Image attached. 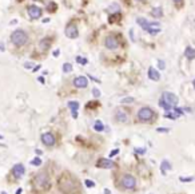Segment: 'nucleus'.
Segmentation results:
<instances>
[{
	"label": "nucleus",
	"instance_id": "nucleus-30",
	"mask_svg": "<svg viewBox=\"0 0 195 194\" xmlns=\"http://www.w3.org/2000/svg\"><path fill=\"white\" fill-rule=\"evenodd\" d=\"M84 185L87 186V188H94V186H95V182L91 181V179H86V181H84Z\"/></svg>",
	"mask_w": 195,
	"mask_h": 194
},
{
	"label": "nucleus",
	"instance_id": "nucleus-17",
	"mask_svg": "<svg viewBox=\"0 0 195 194\" xmlns=\"http://www.w3.org/2000/svg\"><path fill=\"white\" fill-rule=\"evenodd\" d=\"M148 78L151 80H154V82H158V80L161 79V75H159V72L155 70L154 67H150L148 68Z\"/></svg>",
	"mask_w": 195,
	"mask_h": 194
},
{
	"label": "nucleus",
	"instance_id": "nucleus-3",
	"mask_svg": "<svg viewBox=\"0 0 195 194\" xmlns=\"http://www.w3.org/2000/svg\"><path fill=\"white\" fill-rule=\"evenodd\" d=\"M11 41L15 46H18V47H22V46H24L28 41V35L23 30H16V31L12 32V35H11Z\"/></svg>",
	"mask_w": 195,
	"mask_h": 194
},
{
	"label": "nucleus",
	"instance_id": "nucleus-15",
	"mask_svg": "<svg viewBox=\"0 0 195 194\" xmlns=\"http://www.w3.org/2000/svg\"><path fill=\"white\" fill-rule=\"evenodd\" d=\"M115 118H116L118 122H122V123H126V122L128 121V115L123 111V110H118V111L115 112Z\"/></svg>",
	"mask_w": 195,
	"mask_h": 194
},
{
	"label": "nucleus",
	"instance_id": "nucleus-10",
	"mask_svg": "<svg viewBox=\"0 0 195 194\" xmlns=\"http://www.w3.org/2000/svg\"><path fill=\"white\" fill-rule=\"evenodd\" d=\"M41 142H43L46 146L51 147V146H54L55 145L56 139H55V137H54V134L52 133H44L43 135H41Z\"/></svg>",
	"mask_w": 195,
	"mask_h": 194
},
{
	"label": "nucleus",
	"instance_id": "nucleus-40",
	"mask_svg": "<svg viewBox=\"0 0 195 194\" xmlns=\"http://www.w3.org/2000/svg\"><path fill=\"white\" fill-rule=\"evenodd\" d=\"M6 50V47H4V44L3 43H0V51H4Z\"/></svg>",
	"mask_w": 195,
	"mask_h": 194
},
{
	"label": "nucleus",
	"instance_id": "nucleus-38",
	"mask_svg": "<svg viewBox=\"0 0 195 194\" xmlns=\"http://www.w3.org/2000/svg\"><path fill=\"white\" fill-rule=\"evenodd\" d=\"M159 68H162V70H164V68H166V67H164V62L159 60Z\"/></svg>",
	"mask_w": 195,
	"mask_h": 194
},
{
	"label": "nucleus",
	"instance_id": "nucleus-2",
	"mask_svg": "<svg viewBox=\"0 0 195 194\" xmlns=\"http://www.w3.org/2000/svg\"><path fill=\"white\" fill-rule=\"evenodd\" d=\"M178 102H179V99H178V96L175 94H173V92H163L161 101H159V106L162 108H164L166 111H170V110H173L178 105Z\"/></svg>",
	"mask_w": 195,
	"mask_h": 194
},
{
	"label": "nucleus",
	"instance_id": "nucleus-42",
	"mask_svg": "<svg viewBox=\"0 0 195 194\" xmlns=\"http://www.w3.org/2000/svg\"><path fill=\"white\" fill-rule=\"evenodd\" d=\"M59 55V50H56V51H54V56H58Z\"/></svg>",
	"mask_w": 195,
	"mask_h": 194
},
{
	"label": "nucleus",
	"instance_id": "nucleus-19",
	"mask_svg": "<svg viewBox=\"0 0 195 194\" xmlns=\"http://www.w3.org/2000/svg\"><path fill=\"white\" fill-rule=\"evenodd\" d=\"M184 56L189 59V60H192V59H195V48L192 47H186L184 50Z\"/></svg>",
	"mask_w": 195,
	"mask_h": 194
},
{
	"label": "nucleus",
	"instance_id": "nucleus-48",
	"mask_svg": "<svg viewBox=\"0 0 195 194\" xmlns=\"http://www.w3.org/2000/svg\"><path fill=\"white\" fill-rule=\"evenodd\" d=\"M1 194H7V193H4V191H1Z\"/></svg>",
	"mask_w": 195,
	"mask_h": 194
},
{
	"label": "nucleus",
	"instance_id": "nucleus-13",
	"mask_svg": "<svg viewBox=\"0 0 195 194\" xmlns=\"http://www.w3.org/2000/svg\"><path fill=\"white\" fill-rule=\"evenodd\" d=\"M74 86L76 89H86L88 86V79L86 77H78L74 79Z\"/></svg>",
	"mask_w": 195,
	"mask_h": 194
},
{
	"label": "nucleus",
	"instance_id": "nucleus-7",
	"mask_svg": "<svg viewBox=\"0 0 195 194\" xmlns=\"http://www.w3.org/2000/svg\"><path fill=\"white\" fill-rule=\"evenodd\" d=\"M122 186L124 189H134L135 188V185H136V179L132 177V175L130 174H126V175H123L122 177Z\"/></svg>",
	"mask_w": 195,
	"mask_h": 194
},
{
	"label": "nucleus",
	"instance_id": "nucleus-33",
	"mask_svg": "<svg viewBox=\"0 0 195 194\" xmlns=\"http://www.w3.org/2000/svg\"><path fill=\"white\" fill-rule=\"evenodd\" d=\"M92 94H94L95 98H99V96H100V91H99L98 89H94V90H92Z\"/></svg>",
	"mask_w": 195,
	"mask_h": 194
},
{
	"label": "nucleus",
	"instance_id": "nucleus-46",
	"mask_svg": "<svg viewBox=\"0 0 195 194\" xmlns=\"http://www.w3.org/2000/svg\"><path fill=\"white\" fill-rule=\"evenodd\" d=\"M192 86H194V89H195V79H194V82H192Z\"/></svg>",
	"mask_w": 195,
	"mask_h": 194
},
{
	"label": "nucleus",
	"instance_id": "nucleus-36",
	"mask_svg": "<svg viewBox=\"0 0 195 194\" xmlns=\"http://www.w3.org/2000/svg\"><path fill=\"white\" fill-rule=\"evenodd\" d=\"M144 151H146L144 149H135V153L138 154H144Z\"/></svg>",
	"mask_w": 195,
	"mask_h": 194
},
{
	"label": "nucleus",
	"instance_id": "nucleus-31",
	"mask_svg": "<svg viewBox=\"0 0 195 194\" xmlns=\"http://www.w3.org/2000/svg\"><path fill=\"white\" fill-rule=\"evenodd\" d=\"M76 62L78 63H82V64H87V59H83V58H80V56H76Z\"/></svg>",
	"mask_w": 195,
	"mask_h": 194
},
{
	"label": "nucleus",
	"instance_id": "nucleus-5",
	"mask_svg": "<svg viewBox=\"0 0 195 194\" xmlns=\"http://www.w3.org/2000/svg\"><path fill=\"white\" fill-rule=\"evenodd\" d=\"M154 118V111L150 107H142L138 111V119L140 122H150Z\"/></svg>",
	"mask_w": 195,
	"mask_h": 194
},
{
	"label": "nucleus",
	"instance_id": "nucleus-12",
	"mask_svg": "<svg viewBox=\"0 0 195 194\" xmlns=\"http://www.w3.org/2000/svg\"><path fill=\"white\" fill-rule=\"evenodd\" d=\"M24 172H25V169L22 163H16L12 167V174L15 178H22L23 175H24Z\"/></svg>",
	"mask_w": 195,
	"mask_h": 194
},
{
	"label": "nucleus",
	"instance_id": "nucleus-41",
	"mask_svg": "<svg viewBox=\"0 0 195 194\" xmlns=\"http://www.w3.org/2000/svg\"><path fill=\"white\" fill-rule=\"evenodd\" d=\"M104 194H111V191L108 189H104Z\"/></svg>",
	"mask_w": 195,
	"mask_h": 194
},
{
	"label": "nucleus",
	"instance_id": "nucleus-44",
	"mask_svg": "<svg viewBox=\"0 0 195 194\" xmlns=\"http://www.w3.org/2000/svg\"><path fill=\"white\" fill-rule=\"evenodd\" d=\"M16 194H22V189H20V188L18 189V191H16Z\"/></svg>",
	"mask_w": 195,
	"mask_h": 194
},
{
	"label": "nucleus",
	"instance_id": "nucleus-39",
	"mask_svg": "<svg viewBox=\"0 0 195 194\" xmlns=\"http://www.w3.org/2000/svg\"><path fill=\"white\" fill-rule=\"evenodd\" d=\"M32 66H34L32 63H25L24 64V67H25V68H28V70H29V68H32Z\"/></svg>",
	"mask_w": 195,
	"mask_h": 194
},
{
	"label": "nucleus",
	"instance_id": "nucleus-29",
	"mask_svg": "<svg viewBox=\"0 0 195 194\" xmlns=\"http://www.w3.org/2000/svg\"><path fill=\"white\" fill-rule=\"evenodd\" d=\"M47 10L50 11V12H52V11H55L56 10V4L54 3V1H51L50 4H48V7H47Z\"/></svg>",
	"mask_w": 195,
	"mask_h": 194
},
{
	"label": "nucleus",
	"instance_id": "nucleus-20",
	"mask_svg": "<svg viewBox=\"0 0 195 194\" xmlns=\"http://www.w3.org/2000/svg\"><path fill=\"white\" fill-rule=\"evenodd\" d=\"M171 163L168 162V161H166L164 159L163 162H162V165H161V172H162V174H166V172H168V170H171Z\"/></svg>",
	"mask_w": 195,
	"mask_h": 194
},
{
	"label": "nucleus",
	"instance_id": "nucleus-9",
	"mask_svg": "<svg viewBox=\"0 0 195 194\" xmlns=\"http://www.w3.org/2000/svg\"><path fill=\"white\" fill-rule=\"evenodd\" d=\"M79 35L78 32V27H76V24H74V23H69L68 26L66 27V36L69 39H76Z\"/></svg>",
	"mask_w": 195,
	"mask_h": 194
},
{
	"label": "nucleus",
	"instance_id": "nucleus-24",
	"mask_svg": "<svg viewBox=\"0 0 195 194\" xmlns=\"http://www.w3.org/2000/svg\"><path fill=\"white\" fill-rule=\"evenodd\" d=\"M118 20H120V13L119 12H115L111 16H108V23H111V24H114V23L118 22Z\"/></svg>",
	"mask_w": 195,
	"mask_h": 194
},
{
	"label": "nucleus",
	"instance_id": "nucleus-18",
	"mask_svg": "<svg viewBox=\"0 0 195 194\" xmlns=\"http://www.w3.org/2000/svg\"><path fill=\"white\" fill-rule=\"evenodd\" d=\"M50 46H51V40L48 38L41 39L40 43H39V48H40L41 51H47L48 48H50Z\"/></svg>",
	"mask_w": 195,
	"mask_h": 194
},
{
	"label": "nucleus",
	"instance_id": "nucleus-34",
	"mask_svg": "<svg viewBox=\"0 0 195 194\" xmlns=\"http://www.w3.org/2000/svg\"><path fill=\"white\" fill-rule=\"evenodd\" d=\"M134 102V98H124L122 99V103H132Z\"/></svg>",
	"mask_w": 195,
	"mask_h": 194
},
{
	"label": "nucleus",
	"instance_id": "nucleus-8",
	"mask_svg": "<svg viewBox=\"0 0 195 194\" xmlns=\"http://www.w3.org/2000/svg\"><path fill=\"white\" fill-rule=\"evenodd\" d=\"M27 12H28V16L31 18V19H39L41 16V13H43V11H41L40 7L38 6H28V8H27Z\"/></svg>",
	"mask_w": 195,
	"mask_h": 194
},
{
	"label": "nucleus",
	"instance_id": "nucleus-37",
	"mask_svg": "<svg viewBox=\"0 0 195 194\" xmlns=\"http://www.w3.org/2000/svg\"><path fill=\"white\" fill-rule=\"evenodd\" d=\"M173 1L176 4V6H182V3H183V0H173Z\"/></svg>",
	"mask_w": 195,
	"mask_h": 194
},
{
	"label": "nucleus",
	"instance_id": "nucleus-45",
	"mask_svg": "<svg viewBox=\"0 0 195 194\" xmlns=\"http://www.w3.org/2000/svg\"><path fill=\"white\" fill-rule=\"evenodd\" d=\"M39 82H40V83H44V79L40 77V78H39Z\"/></svg>",
	"mask_w": 195,
	"mask_h": 194
},
{
	"label": "nucleus",
	"instance_id": "nucleus-4",
	"mask_svg": "<svg viewBox=\"0 0 195 194\" xmlns=\"http://www.w3.org/2000/svg\"><path fill=\"white\" fill-rule=\"evenodd\" d=\"M35 186L39 189H47L50 186V179L46 173H39L35 177Z\"/></svg>",
	"mask_w": 195,
	"mask_h": 194
},
{
	"label": "nucleus",
	"instance_id": "nucleus-1",
	"mask_svg": "<svg viewBox=\"0 0 195 194\" xmlns=\"http://www.w3.org/2000/svg\"><path fill=\"white\" fill-rule=\"evenodd\" d=\"M59 190L64 194H75L79 190V185L72 177L63 175L59 179Z\"/></svg>",
	"mask_w": 195,
	"mask_h": 194
},
{
	"label": "nucleus",
	"instance_id": "nucleus-27",
	"mask_svg": "<svg viewBox=\"0 0 195 194\" xmlns=\"http://www.w3.org/2000/svg\"><path fill=\"white\" fill-rule=\"evenodd\" d=\"M31 165H34V166H40L41 165V159L39 158V157H36V158H34L31 161Z\"/></svg>",
	"mask_w": 195,
	"mask_h": 194
},
{
	"label": "nucleus",
	"instance_id": "nucleus-26",
	"mask_svg": "<svg viewBox=\"0 0 195 194\" xmlns=\"http://www.w3.org/2000/svg\"><path fill=\"white\" fill-rule=\"evenodd\" d=\"M63 71L64 72H71V71H72V66H71L69 63H64L63 64Z\"/></svg>",
	"mask_w": 195,
	"mask_h": 194
},
{
	"label": "nucleus",
	"instance_id": "nucleus-11",
	"mask_svg": "<svg viewBox=\"0 0 195 194\" xmlns=\"http://www.w3.org/2000/svg\"><path fill=\"white\" fill-rule=\"evenodd\" d=\"M96 167H99V169H112V167H115V163H114L111 159L100 158L96 162Z\"/></svg>",
	"mask_w": 195,
	"mask_h": 194
},
{
	"label": "nucleus",
	"instance_id": "nucleus-6",
	"mask_svg": "<svg viewBox=\"0 0 195 194\" xmlns=\"http://www.w3.org/2000/svg\"><path fill=\"white\" fill-rule=\"evenodd\" d=\"M104 46H106V48H108V50H116V48L119 47V39H118V36H115V35L106 36V39H104Z\"/></svg>",
	"mask_w": 195,
	"mask_h": 194
},
{
	"label": "nucleus",
	"instance_id": "nucleus-23",
	"mask_svg": "<svg viewBox=\"0 0 195 194\" xmlns=\"http://www.w3.org/2000/svg\"><path fill=\"white\" fill-rule=\"evenodd\" d=\"M151 15L154 16V18H161L162 15H163V10H162L161 7H156V8H152V11H151Z\"/></svg>",
	"mask_w": 195,
	"mask_h": 194
},
{
	"label": "nucleus",
	"instance_id": "nucleus-14",
	"mask_svg": "<svg viewBox=\"0 0 195 194\" xmlns=\"http://www.w3.org/2000/svg\"><path fill=\"white\" fill-rule=\"evenodd\" d=\"M147 32L148 34H151V35H156V34H159L161 32V24L159 23H150V26H148L147 28Z\"/></svg>",
	"mask_w": 195,
	"mask_h": 194
},
{
	"label": "nucleus",
	"instance_id": "nucleus-43",
	"mask_svg": "<svg viewBox=\"0 0 195 194\" xmlns=\"http://www.w3.org/2000/svg\"><path fill=\"white\" fill-rule=\"evenodd\" d=\"M36 154H38V155H40V154H41V150L38 149V150H36Z\"/></svg>",
	"mask_w": 195,
	"mask_h": 194
},
{
	"label": "nucleus",
	"instance_id": "nucleus-22",
	"mask_svg": "<svg viewBox=\"0 0 195 194\" xmlns=\"http://www.w3.org/2000/svg\"><path fill=\"white\" fill-rule=\"evenodd\" d=\"M166 118H170V119H178V118L180 117V114L178 111H176L175 108H173V111L170 110V112H166V115H164Z\"/></svg>",
	"mask_w": 195,
	"mask_h": 194
},
{
	"label": "nucleus",
	"instance_id": "nucleus-28",
	"mask_svg": "<svg viewBox=\"0 0 195 194\" xmlns=\"http://www.w3.org/2000/svg\"><path fill=\"white\" fill-rule=\"evenodd\" d=\"M180 182H191L194 181V177H179Z\"/></svg>",
	"mask_w": 195,
	"mask_h": 194
},
{
	"label": "nucleus",
	"instance_id": "nucleus-32",
	"mask_svg": "<svg viewBox=\"0 0 195 194\" xmlns=\"http://www.w3.org/2000/svg\"><path fill=\"white\" fill-rule=\"evenodd\" d=\"M156 131H158V133H168V131H170V129H167V127H159V129H156Z\"/></svg>",
	"mask_w": 195,
	"mask_h": 194
},
{
	"label": "nucleus",
	"instance_id": "nucleus-35",
	"mask_svg": "<svg viewBox=\"0 0 195 194\" xmlns=\"http://www.w3.org/2000/svg\"><path fill=\"white\" fill-rule=\"evenodd\" d=\"M119 153V149H114L110 153V157H114V155H116V154Z\"/></svg>",
	"mask_w": 195,
	"mask_h": 194
},
{
	"label": "nucleus",
	"instance_id": "nucleus-16",
	"mask_svg": "<svg viewBox=\"0 0 195 194\" xmlns=\"http://www.w3.org/2000/svg\"><path fill=\"white\" fill-rule=\"evenodd\" d=\"M68 107L71 110V114H72V118H78V108H79V103L75 102V101H71L68 102Z\"/></svg>",
	"mask_w": 195,
	"mask_h": 194
},
{
	"label": "nucleus",
	"instance_id": "nucleus-47",
	"mask_svg": "<svg viewBox=\"0 0 195 194\" xmlns=\"http://www.w3.org/2000/svg\"><path fill=\"white\" fill-rule=\"evenodd\" d=\"M136 1H144V0H136Z\"/></svg>",
	"mask_w": 195,
	"mask_h": 194
},
{
	"label": "nucleus",
	"instance_id": "nucleus-21",
	"mask_svg": "<svg viewBox=\"0 0 195 194\" xmlns=\"http://www.w3.org/2000/svg\"><path fill=\"white\" fill-rule=\"evenodd\" d=\"M136 22L139 23V26H140L144 30V31H147L148 26H150V22H147L144 18H138V19H136Z\"/></svg>",
	"mask_w": 195,
	"mask_h": 194
},
{
	"label": "nucleus",
	"instance_id": "nucleus-25",
	"mask_svg": "<svg viewBox=\"0 0 195 194\" xmlns=\"http://www.w3.org/2000/svg\"><path fill=\"white\" fill-rule=\"evenodd\" d=\"M94 130H95V131H103V130H104L103 123H102L100 121H96V122L94 123Z\"/></svg>",
	"mask_w": 195,
	"mask_h": 194
}]
</instances>
